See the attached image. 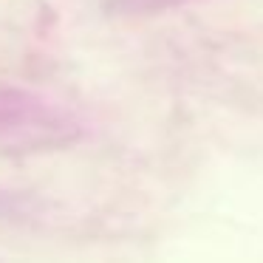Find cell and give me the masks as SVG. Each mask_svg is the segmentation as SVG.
Returning <instances> with one entry per match:
<instances>
[{
	"label": "cell",
	"instance_id": "1",
	"mask_svg": "<svg viewBox=\"0 0 263 263\" xmlns=\"http://www.w3.org/2000/svg\"><path fill=\"white\" fill-rule=\"evenodd\" d=\"M178 3H187V0H110L108 9L114 14L136 17V14H153V12H161V9L178 6Z\"/></svg>",
	"mask_w": 263,
	"mask_h": 263
}]
</instances>
